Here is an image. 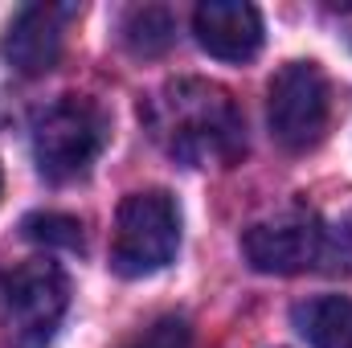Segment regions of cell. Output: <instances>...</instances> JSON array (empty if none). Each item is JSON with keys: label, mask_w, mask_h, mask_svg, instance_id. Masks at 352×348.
<instances>
[{"label": "cell", "mask_w": 352, "mask_h": 348, "mask_svg": "<svg viewBox=\"0 0 352 348\" xmlns=\"http://www.w3.org/2000/svg\"><path fill=\"white\" fill-rule=\"evenodd\" d=\"M152 140L188 168H230L246 152V119L234 94L205 78H173L144 102Z\"/></svg>", "instance_id": "obj_1"}, {"label": "cell", "mask_w": 352, "mask_h": 348, "mask_svg": "<svg viewBox=\"0 0 352 348\" xmlns=\"http://www.w3.org/2000/svg\"><path fill=\"white\" fill-rule=\"evenodd\" d=\"M107 144V115L82 94H62L33 119V160L37 173L54 184L90 173Z\"/></svg>", "instance_id": "obj_2"}, {"label": "cell", "mask_w": 352, "mask_h": 348, "mask_svg": "<svg viewBox=\"0 0 352 348\" xmlns=\"http://www.w3.org/2000/svg\"><path fill=\"white\" fill-rule=\"evenodd\" d=\"M180 209L164 188H144L123 197L111 238V266L123 279H148L176 259Z\"/></svg>", "instance_id": "obj_3"}, {"label": "cell", "mask_w": 352, "mask_h": 348, "mask_svg": "<svg viewBox=\"0 0 352 348\" xmlns=\"http://www.w3.org/2000/svg\"><path fill=\"white\" fill-rule=\"evenodd\" d=\"M4 332L12 348H45L54 340L66 307H70V279L58 262L29 259L0 283Z\"/></svg>", "instance_id": "obj_4"}, {"label": "cell", "mask_w": 352, "mask_h": 348, "mask_svg": "<svg viewBox=\"0 0 352 348\" xmlns=\"http://www.w3.org/2000/svg\"><path fill=\"white\" fill-rule=\"evenodd\" d=\"M332 115V90L316 62H287L266 90L270 135L287 152H307L324 140Z\"/></svg>", "instance_id": "obj_5"}, {"label": "cell", "mask_w": 352, "mask_h": 348, "mask_svg": "<svg viewBox=\"0 0 352 348\" xmlns=\"http://www.w3.org/2000/svg\"><path fill=\"white\" fill-rule=\"evenodd\" d=\"M242 254L263 274H303L328 259V230L311 213H283L242 234Z\"/></svg>", "instance_id": "obj_6"}, {"label": "cell", "mask_w": 352, "mask_h": 348, "mask_svg": "<svg viewBox=\"0 0 352 348\" xmlns=\"http://www.w3.org/2000/svg\"><path fill=\"white\" fill-rule=\"evenodd\" d=\"M197 45L221 62H250L263 50V17L246 0H205L192 12Z\"/></svg>", "instance_id": "obj_7"}, {"label": "cell", "mask_w": 352, "mask_h": 348, "mask_svg": "<svg viewBox=\"0 0 352 348\" xmlns=\"http://www.w3.org/2000/svg\"><path fill=\"white\" fill-rule=\"evenodd\" d=\"M74 8H62V4H33L25 8L12 25H8V37H4V58L21 70V74H45L54 70L58 54H62V33H66V17Z\"/></svg>", "instance_id": "obj_8"}, {"label": "cell", "mask_w": 352, "mask_h": 348, "mask_svg": "<svg viewBox=\"0 0 352 348\" xmlns=\"http://www.w3.org/2000/svg\"><path fill=\"white\" fill-rule=\"evenodd\" d=\"M291 324L311 348H344L352 336V299L311 295L291 307Z\"/></svg>", "instance_id": "obj_9"}, {"label": "cell", "mask_w": 352, "mask_h": 348, "mask_svg": "<svg viewBox=\"0 0 352 348\" xmlns=\"http://www.w3.org/2000/svg\"><path fill=\"white\" fill-rule=\"evenodd\" d=\"M173 12L160 8V4H144V8H131L127 21H123V41L131 45V54L140 58H156L173 45Z\"/></svg>", "instance_id": "obj_10"}, {"label": "cell", "mask_w": 352, "mask_h": 348, "mask_svg": "<svg viewBox=\"0 0 352 348\" xmlns=\"http://www.w3.org/2000/svg\"><path fill=\"white\" fill-rule=\"evenodd\" d=\"M21 230L29 242H41V246H62V250L82 246V226L78 217H66V213H29Z\"/></svg>", "instance_id": "obj_11"}, {"label": "cell", "mask_w": 352, "mask_h": 348, "mask_svg": "<svg viewBox=\"0 0 352 348\" xmlns=\"http://www.w3.org/2000/svg\"><path fill=\"white\" fill-rule=\"evenodd\" d=\"M192 328L184 316H160L156 324H148L127 348H188Z\"/></svg>", "instance_id": "obj_12"}, {"label": "cell", "mask_w": 352, "mask_h": 348, "mask_svg": "<svg viewBox=\"0 0 352 348\" xmlns=\"http://www.w3.org/2000/svg\"><path fill=\"white\" fill-rule=\"evenodd\" d=\"M0 193H4V173H0Z\"/></svg>", "instance_id": "obj_13"}, {"label": "cell", "mask_w": 352, "mask_h": 348, "mask_svg": "<svg viewBox=\"0 0 352 348\" xmlns=\"http://www.w3.org/2000/svg\"><path fill=\"white\" fill-rule=\"evenodd\" d=\"M344 348H352V336H349V345H344Z\"/></svg>", "instance_id": "obj_14"}]
</instances>
